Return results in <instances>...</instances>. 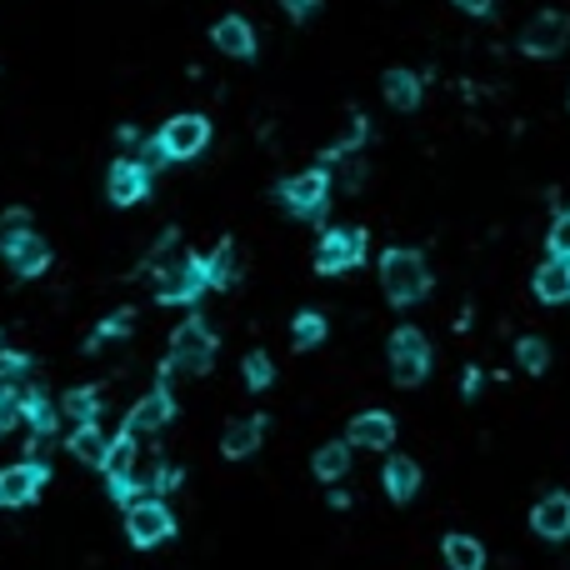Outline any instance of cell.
<instances>
[{
    "label": "cell",
    "instance_id": "cell-1",
    "mask_svg": "<svg viewBox=\"0 0 570 570\" xmlns=\"http://www.w3.org/2000/svg\"><path fill=\"white\" fill-rule=\"evenodd\" d=\"M380 285H385V296L395 306H416L430 290V271L420 261V250H385L380 256Z\"/></svg>",
    "mask_w": 570,
    "mask_h": 570
},
{
    "label": "cell",
    "instance_id": "cell-2",
    "mask_svg": "<svg viewBox=\"0 0 570 570\" xmlns=\"http://www.w3.org/2000/svg\"><path fill=\"white\" fill-rule=\"evenodd\" d=\"M366 261V230L356 226H331L316 246V271L321 275H341V271H356Z\"/></svg>",
    "mask_w": 570,
    "mask_h": 570
},
{
    "label": "cell",
    "instance_id": "cell-3",
    "mask_svg": "<svg viewBox=\"0 0 570 570\" xmlns=\"http://www.w3.org/2000/svg\"><path fill=\"white\" fill-rule=\"evenodd\" d=\"M391 376L395 385H420L430 376V341L416 325H401L391 335Z\"/></svg>",
    "mask_w": 570,
    "mask_h": 570
},
{
    "label": "cell",
    "instance_id": "cell-4",
    "mask_svg": "<svg viewBox=\"0 0 570 570\" xmlns=\"http://www.w3.org/2000/svg\"><path fill=\"white\" fill-rule=\"evenodd\" d=\"M211 360H215L211 325L186 321L176 335H170V366H176V370H186V376H201V370H211Z\"/></svg>",
    "mask_w": 570,
    "mask_h": 570
},
{
    "label": "cell",
    "instance_id": "cell-5",
    "mask_svg": "<svg viewBox=\"0 0 570 570\" xmlns=\"http://www.w3.org/2000/svg\"><path fill=\"white\" fill-rule=\"evenodd\" d=\"M170 531H176V521H170V511L161 506V500H151V496L131 500V511H126V535H131L141 550L170 541Z\"/></svg>",
    "mask_w": 570,
    "mask_h": 570
},
{
    "label": "cell",
    "instance_id": "cell-6",
    "mask_svg": "<svg viewBox=\"0 0 570 570\" xmlns=\"http://www.w3.org/2000/svg\"><path fill=\"white\" fill-rule=\"evenodd\" d=\"M521 46H525V56H541V60L560 56V50L570 46V15L566 11H541L531 25H525Z\"/></svg>",
    "mask_w": 570,
    "mask_h": 570
},
{
    "label": "cell",
    "instance_id": "cell-7",
    "mask_svg": "<svg viewBox=\"0 0 570 570\" xmlns=\"http://www.w3.org/2000/svg\"><path fill=\"white\" fill-rule=\"evenodd\" d=\"M325 195H331V176H325V166L306 170V176H290L281 186V201H285V211L290 215H321Z\"/></svg>",
    "mask_w": 570,
    "mask_h": 570
},
{
    "label": "cell",
    "instance_id": "cell-8",
    "mask_svg": "<svg viewBox=\"0 0 570 570\" xmlns=\"http://www.w3.org/2000/svg\"><path fill=\"white\" fill-rule=\"evenodd\" d=\"M205 141H211V126H205L201 116H176L166 120V131H161V151H166V161H190V155H201Z\"/></svg>",
    "mask_w": 570,
    "mask_h": 570
},
{
    "label": "cell",
    "instance_id": "cell-9",
    "mask_svg": "<svg viewBox=\"0 0 570 570\" xmlns=\"http://www.w3.org/2000/svg\"><path fill=\"white\" fill-rule=\"evenodd\" d=\"M40 486H46V465H36V461L5 465V471H0V506H5V511L31 506V500L40 496Z\"/></svg>",
    "mask_w": 570,
    "mask_h": 570
},
{
    "label": "cell",
    "instance_id": "cell-10",
    "mask_svg": "<svg viewBox=\"0 0 570 570\" xmlns=\"http://www.w3.org/2000/svg\"><path fill=\"white\" fill-rule=\"evenodd\" d=\"M106 190H110V201H116V205H135V201H145V190H151V176H145V170L135 166V161H120V166H110Z\"/></svg>",
    "mask_w": 570,
    "mask_h": 570
},
{
    "label": "cell",
    "instance_id": "cell-11",
    "mask_svg": "<svg viewBox=\"0 0 570 570\" xmlns=\"http://www.w3.org/2000/svg\"><path fill=\"white\" fill-rule=\"evenodd\" d=\"M531 525H535V535H546V541H566L570 535V496H546L541 506L531 511Z\"/></svg>",
    "mask_w": 570,
    "mask_h": 570
},
{
    "label": "cell",
    "instance_id": "cell-12",
    "mask_svg": "<svg viewBox=\"0 0 570 570\" xmlns=\"http://www.w3.org/2000/svg\"><path fill=\"white\" fill-rule=\"evenodd\" d=\"M395 440V420L385 411H366V416L351 420V446H366V451H385Z\"/></svg>",
    "mask_w": 570,
    "mask_h": 570
},
{
    "label": "cell",
    "instance_id": "cell-13",
    "mask_svg": "<svg viewBox=\"0 0 570 570\" xmlns=\"http://www.w3.org/2000/svg\"><path fill=\"white\" fill-rule=\"evenodd\" d=\"M5 250V261L15 265V275H40L50 265V246L31 230V236H21V240H11V246H0Z\"/></svg>",
    "mask_w": 570,
    "mask_h": 570
},
{
    "label": "cell",
    "instance_id": "cell-14",
    "mask_svg": "<svg viewBox=\"0 0 570 570\" xmlns=\"http://www.w3.org/2000/svg\"><path fill=\"white\" fill-rule=\"evenodd\" d=\"M170 391H151L141 405H135L131 416H126V436H145V430H161L170 420Z\"/></svg>",
    "mask_w": 570,
    "mask_h": 570
},
{
    "label": "cell",
    "instance_id": "cell-15",
    "mask_svg": "<svg viewBox=\"0 0 570 570\" xmlns=\"http://www.w3.org/2000/svg\"><path fill=\"white\" fill-rule=\"evenodd\" d=\"M211 40L226 50V56H240V60L256 56V31H250V21H240V15L215 21V25H211Z\"/></svg>",
    "mask_w": 570,
    "mask_h": 570
},
{
    "label": "cell",
    "instance_id": "cell-16",
    "mask_svg": "<svg viewBox=\"0 0 570 570\" xmlns=\"http://www.w3.org/2000/svg\"><path fill=\"white\" fill-rule=\"evenodd\" d=\"M201 271H205V285H215V290L236 285L240 281V250H236V240H221V246H215L211 256L201 261Z\"/></svg>",
    "mask_w": 570,
    "mask_h": 570
},
{
    "label": "cell",
    "instance_id": "cell-17",
    "mask_svg": "<svg viewBox=\"0 0 570 570\" xmlns=\"http://www.w3.org/2000/svg\"><path fill=\"white\" fill-rule=\"evenodd\" d=\"M535 296L546 300V306H566L570 300V261H546L535 271Z\"/></svg>",
    "mask_w": 570,
    "mask_h": 570
},
{
    "label": "cell",
    "instance_id": "cell-18",
    "mask_svg": "<svg viewBox=\"0 0 570 570\" xmlns=\"http://www.w3.org/2000/svg\"><path fill=\"white\" fill-rule=\"evenodd\" d=\"M261 440H265V420L250 416V420H236V426L221 436V451H226L230 461H246L250 451H261Z\"/></svg>",
    "mask_w": 570,
    "mask_h": 570
},
{
    "label": "cell",
    "instance_id": "cell-19",
    "mask_svg": "<svg viewBox=\"0 0 570 570\" xmlns=\"http://www.w3.org/2000/svg\"><path fill=\"white\" fill-rule=\"evenodd\" d=\"M385 490H391V500H411L420 490V465L395 455V461L385 465Z\"/></svg>",
    "mask_w": 570,
    "mask_h": 570
},
{
    "label": "cell",
    "instance_id": "cell-20",
    "mask_svg": "<svg viewBox=\"0 0 570 570\" xmlns=\"http://www.w3.org/2000/svg\"><path fill=\"white\" fill-rule=\"evenodd\" d=\"M446 566L451 570H480L486 566V550H480V541H471V535H446Z\"/></svg>",
    "mask_w": 570,
    "mask_h": 570
},
{
    "label": "cell",
    "instance_id": "cell-21",
    "mask_svg": "<svg viewBox=\"0 0 570 570\" xmlns=\"http://www.w3.org/2000/svg\"><path fill=\"white\" fill-rule=\"evenodd\" d=\"M385 100H391L395 110H416L420 106V81L411 71H385Z\"/></svg>",
    "mask_w": 570,
    "mask_h": 570
},
{
    "label": "cell",
    "instance_id": "cell-22",
    "mask_svg": "<svg viewBox=\"0 0 570 570\" xmlns=\"http://www.w3.org/2000/svg\"><path fill=\"white\" fill-rule=\"evenodd\" d=\"M106 446H110V440L100 436V426H75V436H71V455H75V461L100 465V461H106Z\"/></svg>",
    "mask_w": 570,
    "mask_h": 570
},
{
    "label": "cell",
    "instance_id": "cell-23",
    "mask_svg": "<svg viewBox=\"0 0 570 570\" xmlns=\"http://www.w3.org/2000/svg\"><path fill=\"white\" fill-rule=\"evenodd\" d=\"M345 471H351V446L331 440V446H321V451H316V475H321V480H341Z\"/></svg>",
    "mask_w": 570,
    "mask_h": 570
},
{
    "label": "cell",
    "instance_id": "cell-24",
    "mask_svg": "<svg viewBox=\"0 0 570 570\" xmlns=\"http://www.w3.org/2000/svg\"><path fill=\"white\" fill-rule=\"evenodd\" d=\"M95 391H71L66 395V401H60V411H66V416L75 420V426H95Z\"/></svg>",
    "mask_w": 570,
    "mask_h": 570
},
{
    "label": "cell",
    "instance_id": "cell-25",
    "mask_svg": "<svg viewBox=\"0 0 570 570\" xmlns=\"http://www.w3.org/2000/svg\"><path fill=\"white\" fill-rule=\"evenodd\" d=\"M271 380H275L271 356H265V351H250V356H246V385H250V391H265Z\"/></svg>",
    "mask_w": 570,
    "mask_h": 570
},
{
    "label": "cell",
    "instance_id": "cell-26",
    "mask_svg": "<svg viewBox=\"0 0 570 570\" xmlns=\"http://www.w3.org/2000/svg\"><path fill=\"white\" fill-rule=\"evenodd\" d=\"M290 331H296V345H300V351H310V345H321V341H325V321L316 316V310L296 316V325H290Z\"/></svg>",
    "mask_w": 570,
    "mask_h": 570
},
{
    "label": "cell",
    "instance_id": "cell-27",
    "mask_svg": "<svg viewBox=\"0 0 570 570\" xmlns=\"http://www.w3.org/2000/svg\"><path fill=\"white\" fill-rule=\"evenodd\" d=\"M515 356H521V366L531 370V376H541V370L550 366V351H546V341H535V335H525V341L515 345Z\"/></svg>",
    "mask_w": 570,
    "mask_h": 570
},
{
    "label": "cell",
    "instance_id": "cell-28",
    "mask_svg": "<svg viewBox=\"0 0 570 570\" xmlns=\"http://www.w3.org/2000/svg\"><path fill=\"white\" fill-rule=\"evenodd\" d=\"M21 236H31V211H5L0 215V246H11Z\"/></svg>",
    "mask_w": 570,
    "mask_h": 570
},
{
    "label": "cell",
    "instance_id": "cell-29",
    "mask_svg": "<svg viewBox=\"0 0 570 570\" xmlns=\"http://www.w3.org/2000/svg\"><path fill=\"white\" fill-rule=\"evenodd\" d=\"M25 376V356H11V351H0V391H15Z\"/></svg>",
    "mask_w": 570,
    "mask_h": 570
},
{
    "label": "cell",
    "instance_id": "cell-30",
    "mask_svg": "<svg viewBox=\"0 0 570 570\" xmlns=\"http://www.w3.org/2000/svg\"><path fill=\"white\" fill-rule=\"evenodd\" d=\"M550 250H556L560 261H570V211L556 215V226H550Z\"/></svg>",
    "mask_w": 570,
    "mask_h": 570
},
{
    "label": "cell",
    "instance_id": "cell-31",
    "mask_svg": "<svg viewBox=\"0 0 570 570\" xmlns=\"http://www.w3.org/2000/svg\"><path fill=\"white\" fill-rule=\"evenodd\" d=\"M21 420V401H15V391H0V436Z\"/></svg>",
    "mask_w": 570,
    "mask_h": 570
},
{
    "label": "cell",
    "instance_id": "cell-32",
    "mask_svg": "<svg viewBox=\"0 0 570 570\" xmlns=\"http://www.w3.org/2000/svg\"><path fill=\"white\" fill-rule=\"evenodd\" d=\"M360 176H366V166H360V161H345V166H341V186L345 190H356Z\"/></svg>",
    "mask_w": 570,
    "mask_h": 570
},
{
    "label": "cell",
    "instance_id": "cell-33",
    "mask_svg": "<svg viewBox=\"0 0 570 570\" xmlns=\"http://www.w3.org/2000/svg\"><path fill=\"white\" fill-rule=\"evenodd\" d=\"M281 5H285V11H290V15H296V21H306V15L316 11L321 0H281Z\"/></svg>",
    "mask_w": 570,
    "mask_h": 570
},
{
    "label": "cell",
    "instance_id": "cell-34",
    "mask_svg": "<svg viewBox=\"0 0 570 570\" xmlns=\"http://www.w3.org/2000/svg\"><path fill=\"white\" fill-rule=\"evenodd\" d=\"M455 5H461V11H471V15H486L496 0H455Z\"/></svg>",
    "mask_w": 570,
    "mask_h": 570
},
{
    "label": "cell",
    "instance_id": "cell-35",
    "mask_svg": "<svg viewBox=\"0 0 570 570\" xmlns=\"http://www.w3.org/2000/svg\"><path fill=\"white\" fill-rule=\"evenodd\" d=\"M0 351H5V345H0Z\"/></svg>",
    "mask_w": 570,
    "mask_h": 570
}]
</instances>
